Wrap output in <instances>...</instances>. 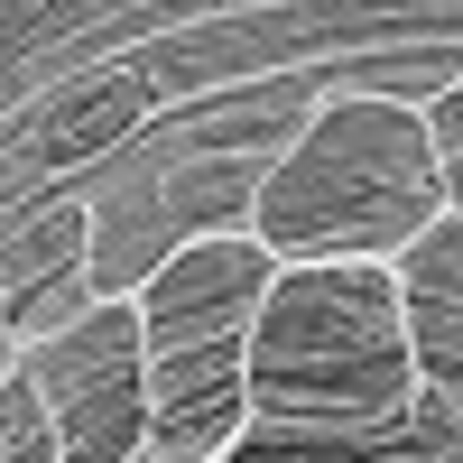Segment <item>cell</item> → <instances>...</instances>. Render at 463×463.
<instances>
[{
	"label": "cell",
	"mask_w": 463,
	"mask_h": 463,
	"mask_svg": "<svg viewBox=\"0 0 463 463\" xmlns=\"http://www.w3.org/2000/svg\"><path fill=\"white\" fill-rule=\"evenodd\" d=\"M250 417L232 445H362L417 390V343L390 260H279L241 334Z\"/></svg>",
	"instance_id": "1"
},
{
	"label": "cell",
	"mask_w": 463,
	"mask_h": 463,
	"mask_svg": "<svg viewBox=\"0 0 463 463\" xmlns=\"http://www.w3.org/2000/svg\"><path fill=\"white\" fill-rule=\"evenodd\" d=\"M445 213L427 111L399 93H334L260 167L250 232L279 260H390L417 222Z\"/></svg>",
	"instance_id": "2"
},
{
	"label": "cell",
	"mask_w": 463,
	"mask_h": 463,
	"mask_svg": "<svg viewBox=\"0 0 463 463\" xmlns=\"http://www.w3.org/2000/svg\"><path fill=\"white\" fill-rule=\"evenodd\" d=\"M19 362L56 408V463H148V334L130 288H102L65 325L28 334Z\"/></svg>",
	"instance_id": "3"
},
{
	"label": "cell",
	"mask_w": 463,
	"mask_h": 463,
	"mask_svg": "<svg viewBox=\"0 0 463 463\" xmlns=\"http://www.w3.org/2000/svg\"><path fill=\"white\" fill-rule=\"evenodd\" d=\"M279 279V250L260 241V232H185V241L167 260H148V279H130L139 297V334H148V353H185V343H241L250 334V306L260 288Z\"/></svg>",
	"instance_id": "4"
},
{
	"label": "cell",
	"mask_w": 463,
	"mask_h": 463,
	"mask_svg": "<svg viewBox=\"0 0 463 463\" xmlns=\"http://www.w3.org/2000/svg\"><path fill=\"white\" fill-rule=\"evenodd\" d=\"M390 269H399V306H408L417 371L463 408V213L445 204L436 222H417L408 241L390 250Z\"/></svg>",
	"instance_id": "5"
},
{
	"label": "cell",
	"mask_w": 463,
	"mask_h": 463,
	"mask_svg": "<svg viewBox=\"0 0 463 463\" xmlns=\"http://www.w3.org/2000/svg\"><path fill=\"white\" fill-rule=\"evenodd\" d=\"M84 250H93V213H84V204H47L28 232H10V241H0V297L28 306L37 288L84 279Z\"/></svg>",
	"instance_id": "6"
},
{
	"label": "cell",
	"mask_w": 463,
	"mask_h": 463,
	"mask_svg": "<svg viewBox=\"0 0 463 463\" xmlns=\"http://www.w3.org/2000/svg\"><path fill=\"white\" fill-rule=\"evenodd\" d=\"M371 454H408V463H463V408L436 390L427 371H417V390H408L390 417H380Z\"/></svg>",
	"instance_id": "7"
},
{
	"label": "cell",
	"mask_w": 463,
	"mask_h": 463,
	"mask_svg": "<svg viewBox=\"0 0 463 463\" xmlns=\"http://www.w3.org/2000/svg\"><path fill=\"white\" fill-rule=\"evenodd\" d=\"M0 463H56V408L28 362L0 371Z\"/></svg>",
	"instance_id": "8"
},
{
	"label": "cell",
	"mask_w": 463,
	"mask_h": 463,
	"mask_svg": "<svg viewBox=\"0 0 463 463\" xmlns=\"http://www.w3.org/2000/svg\"><path fill=\"white\" fill-rule=\"evenodd\" d=\"M130 111H139V84H130V74H111L93 111H65V130L47 139V158H84V148H111V139H121V121H130Z\"/></svg>",
	"instance_id": "9"
},
{
	"label": "cell",
	"mask_w": 463,
	"mask_h": 463,
	"mask_svg": "<svg viewBox=\"0 0 463 463\" xmlns=\"http://www.w3.org/2000/svg\"><path fill=\"white\" fill-rule=\"evenodd\" d=\"M427 139H436V158H463V74H454V84H436V102H427Z\"/></svg>",
	"instance_id": "10"
},
{
	"label": "cell",
	"mask_w": 463,
	"mask_h": 463,
	"mask_svg": "<svg viewBox=\"0 0 463 463\" xmlns=\"http://www.w3.org/2000/svg\"><path fill=\"white\" fill-rule=\"evenodd\" d=\"M436 176H445V204L463 213V158H436Z\"/></svg>",
	"instance_id": "11"
},
{
	"label": "cell",
	"mask_w": 463,
	"mask_h": 463,
	"mask_svg": "<svg viewBox=\"0 0 463 463\" xmlns=\"http://www.w3.org/2000/svg\"><path fill=\"white\" fill-rule=\"evenodd\" d=\"M19 362V325H10V297H0V371Z\"/></svg>",
	"instance_id": "12"
}]
</instances>
